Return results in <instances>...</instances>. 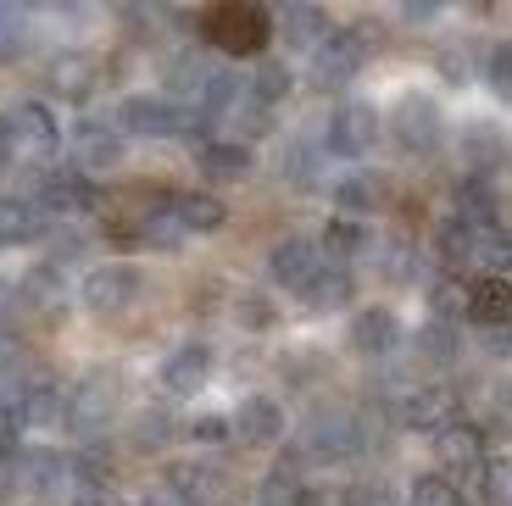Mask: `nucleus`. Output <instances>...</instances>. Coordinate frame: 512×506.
<instances>
[{"label":"nucleus","instance_id":"30","mask_svg":"<svg viewBox=\"0 0 512 506\" xmlns=\"http://www.w3.org/2000/svg\"><path fill=\"white\" fill-rule=\"evenodd\" d=\"M368 256L379 262V279L384 284H418L423 279V251L412 240H379Z\"/></svg>","mask_w":512,"mask_h":506},{"label":"nucleus","instance_id":"36","mask_svg":"<svg viewBox=\"0 0 512 506\" xmlns=\"http://www.w3.org/2000/svg\"><path fill=\"white\" fill-rule=\"evenodd\" d=\"M106 412H112V384L106 379H84L73 395H67V418H73L78 429H101Z\"/></svg>","mask_w":512,"mask_h":506},{"label":"nucleus","instance_id":"23","mask_svg":"<svg viewBox=\"0 0 512 506\" xmlns=\"http://www.w3.org/2000/svg\"><path fill=\"white\" fill-rule=\"evenodd\" d=\"M451 212H457L462 223H474V228H496V223H501V190H496V178H485V173L457 178Z\"/></svg>","mask_w":512,"mask_h":506},{"label":"nucleus","instance_id":"16","mask_svg":"<svg viewBox=\"0 0 512 506\" xmlns=\"http://www.w3.org/2000/svg\"><path fill=\"white\" fill-rule=\"evenodd\" d=\"M346 340L357 356H368V362H384V356L401 345V317L390 312V306H357L346 323Z\"/></svg>","mask_w":512,"mask_h":506},{"label":"nucleus","instance_id":"38","mask_svg":"<svg viewBox=\"0 0 512 506\" xmlns=\"http://www.w3.org/2000/svg\"><path fill=\"white\" fill-rule=\"evenodd\" d=\"M474 73L496 89L501 101H512V39H490V45H479Z\"/></svg>","mask_w":512,"mask_h":506},{"label":"nucleus","instance_id":"11","mask_svg":"<svg viewBox=\"0 0 512 506\" xmlns=\"http://www.w3.org/2000/svg\"><path fill=\"white\" fill-rule=\"evenodd\" d=\"M6 123H12L17 156L45 162V156L62 151V117H56L45 101H17V112H6Z\"/></svg>","mask_w":512,"mask_h":506},{"label":"nucleus","instance_id":"51","mask_svg":"<svg viewBox=\"0 0 512 506\" xmlns=\"http://www.w3.org/2000/svg\"><path fill=\"white\" fill-rule=\"evenodd\" d=\"M17 156V140H12V123H6V117H0V167L12 162Z\"/></svg>","mask_w":512,"mask_h":506},{"label":"nucleus","instance_id":"33","mask_svg":"<svg viewBox=\"0 0 512 506\" xmlns=\"http://www.w3.org/2000/svg\"><path fill=\"white\" fill-rule=\"evenodd\" d=\"M412 351H418L423 362H435V367H451L462 356V329L446 323V317H429V323L412 334Z\"/></svg>","mask_w":512,"mask_h":506},{"label":"nucleus","instance_id":"6","mask_svg":"<svg viewBox=\"0 0 512 506\" xmlns=\"http://www.w3.org/2000/svg\"><path fill=\"white\" fill-rule=\"evenodd\" d=\"M329 267H334L329 251H323L318 240H307V234H290V240H279L268 251V279L279 284V290H290L295 301H301V295H307Z\"/></svg>","mask_w":512,"mask_h":506},{"label":"nucleus","instance_id":"52","mask_svg":"<svg viewBox=\"0 0 512 506\" xmlns=\"http://www.w3.org/2000/svg\"><path fill=\"white\" fill-rule=\"evenodd\" d=\"M12 306H17V301H12V290H0V329L12 323Z\"/></svg>","mask_w":512,"mask_h":506},{"label":"nucleus","instance_id":"15","mask_svg":"<svg viewBox=\"0 0 512 506\" xmlns=\"http://www.w3.org/2000/svg\"><path fill=\"white\" fill-rule=\"evenodd\" d=\"M396 423L401 429L440 434L446 423H457V401H451V390H440V384H412V390L396 395Z\"/></svg>","mask_w":512,"mask_h":506},{"label":"nucleus","instance_id":"31","mask_svg":"<svg viewBox=\"0 0 512 506\" xmlns=\"http://www.w3.org/2000/svg\"><path fill=\"white\" fill-rule=\"evenodd\" d=\"M435 256L446 273H462V267H474V223H462L457 212L440 217L435 223Z\"/></svg>","mask_w":512,"mask_h":506},{"label":"nucleus","instance_id":"21","mask_svg":"<svg viewBox=\"0 0 512 506\" xmlns=\"http://www.w3.org/2000/svg\"><path fill=\"white\" fill-rule=\"evenodd\" d=\"M195 173L206 184H240V178L256 173V156L251 145H234V140H201L195 145Z\"/></svg>","mask_w":512,"mask_h":506},{"label":"nucleus","instance_id":"42","mask_svg":"<svg viewBox=\"0 0 512 506\" xmlns=\"http://www.w3.org/2000/svg\"><path fill=\"white\" fill-rule=\"evenodd\" d=\"M23 295H28V301H39V306H56V301H62V273H56V262H39V267H28Z\"/></svg>","mask_w":512,"mask_h":506},{"label":"nucleus","instance_id":"14","mask_svg":"<svg viewBox=\"0 0 512 506\" xmlns=\"http://www.w3.org/2000/svg\"><path fill=\"white\" fill-rule=\"evenodd\" d=\"M457 145H462V162H468V173L496 178V173H507V167H512V134H507L501 123L474 117V123H462Z\"/></svg>","mask_w":512,"mask_h":506},{"label":"nucleus","instance_id":"49","mask_svg":"<svg viewBox=\"0 0 512 506\" xmlns=\"http://www.w3.org/2000/svg\"><path fill=\"white\" fill-rule=\"evenodd\" d=\"M485 351L501 356V362H512V323H507V329H490L485 334Z\"/></svg>","mask_w":512,"mask_h":506},{"label":"nucleus","instance_id":"18","mask_svg":"<svg viewBox=\"0 0 512 506\" xmlns=\"http://www.w3.org/2000/svg\"><path fill=\"white\" fill-rule=\"evenodd\" d=\"M156 379H162L167 395H195V390H206V379H212V345H201V340L173 345V351L162 356V367H156Z\"/></svg>","mask_w":512,"mask_h":506},{"label":"nucleus","instance_id":"22","mask_svg":"<svg viewBox=\"0 0 512 506\" xmlns=\"http://www.w3.org/2000/svg\"><path fill=\"white\" fill-rule=\"evenodd\" d=\"M273 34H279L290 51H307V56H312L323 39L334 34V17L323 12V6H307V0H301V6H284V12H273Z\"/></svg>","mask_w":512,"mask_h":506},{"label":"nucleus","instance_id":"12","mask_svg":"<svg viewBox=\"0 0 512 506\" xmlns=\"http://www.w3.org/2000/svg\"><path fill=\"white\" fill-rule=\"evenodd\" d=\"M73 156H78V173L84 178H101V173H117L128 156V140L117 134V123H95V117H84V123L73 128Z\"/></svg>","mask_w":512,"mask_h":506},{"label":"nucleus","instance_id":"37","mask_svg":"<svg viewBox=\"0 0 512 506\" xmlns=\"http://www.w3.org/2000/svg\"><path fill=\"white\" fill-rule=\"evenodd\" d=\"M290 89H295V73H290V62H284V56H262V62H256V73H251V95H256L262 106L290 101Z\"/></svg>","mask_w":512,"mask_h":506},{"label":"nucleus","instance_id":"19","mask_svg":"<svg viewBox=\"0 0 512 506\" xmlns=\"http://www.w3.org/2000/svg\"><path fill=\"white\" fill-rule=\"evenodd\" d=\"M462 317L479 329H507L512 323V279H468L462 284Z\"/></svg>","mask_w":512,"mask_h":506},{"label":"nucleus","instance_id":"1","mask_svg":"<svg viewBox=\"0 0 512 506\" xmlns=\"http://www.w3.org/2000/svg\"><path fill=\"white\" fill-rule=\"evenodd\" d=\"M201 39L223 56H268L273 45V12L251 6V0H223V6H206L195 17Z\"/></svg>","mask_w":512,"mask_h":506},{"label":"nucleus","instance_id":"32","mask_svg":"<svg viewBox=\"0 0 512 506\" xmlns=\"http://www.w3.org/2000/svg\"><path fill=\"white\" fill-rule=\"evenodd\" d=\"M318 245L329 251V262L351 267L362 251H373V234H368V223H357V217H329V228H323Z\"/></svg>","mask_w":512,"mask_h":506},{"label":"nucleus","instance_id":"43","mask_svg":"<svg viewBox=\"0 0 512 506\" xmlns=\"http://www.w3.org/2000/svg\"><path fill=\"white\" fill-rule=\"evenodd\" d=\"M162 440H173V418H167V412H140V418H134V445H140V451H156Z\"/></svg>","mask_w":512,"mask_h":506},{"label":"nucleus","instance_id":"7","mask_svg":"<svg viewBox=\"0 0 512 506\" xmlns=\"http://www.w3.org/2000/svg\"><path fill=\"white\" fill-rule=\"evenodd\" d=\"M368 56H373V45H368L362 28H334L318 51H312V84H318V89L357 84V73L368 67Z\"/></svg>","mask_w":512,"mask_h":506},{"label":"nucleus","instance_id":"20","mask_svg":"<svg viewBox=\"0 0 512 506\" xmlns=\"http://www.w3.org/2000/svg\"><path fill=\"white\" fill-rule=\"evenodd\" d=\"M167 484L184 495V506H234V479L212 462H184V468H173Z\"/></svg>","mask_w":512,"mask_h":506},{"label":"nucleus","instance_id":"27","mask_svg":"<svg viewBox=\"0 0 512 506\" xmlns=\"http://www.w3.org/2000/svg\"><path fill=\"white\" fill-rule=\"evenodd\" d=\"M323 162H329L323 140H290V145H284L279 173H284L290 190H318V184H323Z\"/></svg>","mask_w":512,"mask_h":506},{"label":"nucleus","instance_id":"10","mask_svg":"<svg viewBox=\"0 0 512 506\" xmlns=\"http://www.w3.org/2000/svg\"><path fill=\"white\" fill-rule=\"evenodd\" d=\"M34 206L45 217H84V212H95V206H101V190H95V178H84L78 173V167H62V173H45L34 184Z\"/></svg>","mask_w":512,"mask_h":506},{"label":"nucleus","instance_id":"8","mask_svg":"<svg viewBox=\"0 0 512 506\" xmlns=\"http://www.w3.org/2000/svg\"><path fill=\"white\" fill-rule=\"evenodd\" d=\"M334 217H357V223H368L373 212H384V206L396 201V178L384 173V167H346V173L334 178Z\"/></svg>","mask_w":512,"mask_h":506},{"label":"nucleus","instance_id":"44","mask_svg":"<svg viewBox=\"0 0 512 506\" xmlns=\"http://www.w3.org/2000/svg\"><path fill=\"white\" fill-rule=\"evenodd\" d=\"M17 440H23V418H17V406L0 395V462H17Z\"/></svg>","mask_w":512,"mask_h":506},{"label":"nucleus","instance_id":"4","mask_svg":"<svg viewBox=\"0 0 512 506\" xmlns=\"http://www.w3.org/2000/svg\"><path fill=\"white\" fill-rule=\"evenodd\" d=\"M357 451H362V423L351 418V412H312V418L301 423V434H295V456H301V462L334 468V462H351Z\"/></svg>","mask_w":512,"mask_h":506},{"label":"nucleus","instance_id":"3","mask_svg":"<svg viewBox=\"0 0 512 506\" xmlns=\"http://www.w3.org/2000/svg\"><path fill=\"white\" fill-rule=\"evenodd\" d=\"M390 140H396L407 156H435L440 140H446V112H440L435 95L407 89V95L390 106Z\"/></svg>","mask_w":512,"mask_h":506},{"label":"nucleus","instance_id":"26","mask_svg":"<svg viewBox=\"0 0 512 506\" xmlns=\"http://www.w3.org/2000/svg\"><path fill=\"white\" fill-rule=\"evenodd\" d=\"M45 78H51V89L62 95V101H90L95 84H101V67H95V56H84V51H62Z\"/></svg>","mask_w":512,"mask_h":506},{"label":"nucleus","instance_id":"13","mask_svg":"<svg viewBox=\"0 0 512 506\" xmlns=\"http://www.w3.org/2000/svg\"><path fill=\"white\" fill-rule=\"evenodd\" d=\"M284 406L273 401V395H245L240 406L229 412V434L240 445H251V451H268V445H279L284 440Z\"/></svg>","mask_w":512,"mask_h":506},{"label":"nucleus","instance_id":"34","mask_svg":"<svg viewBox=\"0 0 512 506\" xmlns=\"http://www.w3.org/2000/svg\"><path fill=\"white\" fill-rule=\"evenodd\" d=\"M301 468H307V462H301V456L290 451V456L279 462V468H273L268 479H262L256 501H262V506H301V490H307V473H301Z\"/></svg>","mask_w":512,"mask_h":506},{"label":"nucleus","instance_id":"28","mask_svg":"<svg viewBox=\"0 0 512 506\" xmlns=\"http://www.w3.org/2000/svg\"><path fill=\"white\" fill-rule=\"evenodd\" d=\"M51 228V217L39 212L34 201H17V195H0V245H34L39 234Z\"/></svg>","mask_w":512,"mask_h":506},{"label":"nucleus","instance_id":"48","mask_svg":"<svg viewBox=\"0 0 512 506\" xmlns=\"http://www.w3.org/2000/svg\"><path fill=\"white\" fill-rule=\"evenodd\" d=\"M229 434V418H195L190 423V440H223Z\"/></svg>","mask_w":512,"mask_h":506},{"label":"nucleus","instance_id":"17","mask_svg":"<svg viewBox=\"0 0 512 506\" xmlns=\"http://www.w3.org/2000/svg\"><path fill=\"white\" fill-rule=\"evenodd\" d=\"M435 451H440V473H446V479H457V473H474V479H479V468L490 462L485 429H479V423H468V418L446 423V429L435 434Z\"/></svg>","mask_w":512,"mask_h":506},{"label":"nucleus","instance_id":"41","mask_svg":"<svg viewBox=\"0 0 512 506\" xmlns=\"http://www.w3.org/2000/svg\"><path fill=\"white\" fill-rule=\"evenodd\" d=\"M234 323H240V329H251V334H262V329H273V323H279V306H273L262 290H245L240 301H234Z\"/></svg>","mask_w":512,"mask_h":506},{"label":"nucleus","instance_id":"29","mask_svg":"<svg viewBox=\"0 0 512 506\" xmlns=\"http://www.w3.org/2000/svg\"><path fill=\"white\" fill-rule=\"evenodd\" d=\"M474 267L479 279H512V228H474Z\"/></svg>","mask_w":512,"mask_h":506},{"label":"nucleus","instance_id":"9","mask_svg":"<svg viewBox=\"0 0 512 506\" xmlns=\"http://www.w3.org/2000/svg\"><path fill=\"white\" fill-rule=\"evenodd\" d=\"M140 290H145V279H140V267H134V262H101V267H90V273H84L78 301L90 306V312L112 317V312H128Z\"/></svg>","mask_w":512,"mask_h":506},{"label":"nucleus","instance_id":"50","mask_svg":"<svg viewBox=\"0 0 512 506\" xmlns=\"http://www.w3.org/2000/svg\"><path fill=\"white\" fill-rule=\"evenodd\" d=\"M140 506H184V495L173 490V484H156V490L140 495Z\"/></svg>","mask_w":512,"mask_h":506},{"label":"nucleus","instance_id":"46","mask_svg":"<svg viewBox=\"0 0 512 506\" xmlns=\"http://www.w3.org/2000/svg\"><path fill=\"white\" fill-rule=\"evenodd\" d=\"M301 506H351V490H340V484H307Z\"/></svg>","mask_w":512,"mask_h":506},{"label":"nucleus","instance_id":"35","mask_svg":"<svg viewBox=\"0 0 512 506\" xmlns=\"http://www.w3.org/2000/svg\"><path fill=\"white\" fill-rule=\"evenodd\" d=\"M351 301H357V273L340 267V262H334L329 273L301 295V306H312V312H340V306H351Z\"/></svg>","mask_w":512,"mask_h":506},{"label":"nucleus","instance_id":"2","mask_svg":"<svg viewBox=\"0 0 512 506\" xmlns=\"http://www.w3.org/2000/svg\"><path fill=\"white\" fill-rule=\"evenodd\" d=\"M112 123L123 140H179L184 128L201 123V117L190 106H179L173 95H128V101H117Z\"/></svg>","mask_w":512,"mask_h":506},{"label":"nucleus","instance_id":"47","mask_svg":"<svg viewBox=\"0 0 512 506\" xmlns=\"http://www.w3.org/2000/svg\"><path fill=\"white\" fill-rule=\"evenodd\" d=\"M490 418H496L501 429H512V379L490 384Z\"/></svg>","mask_w":512,"mask_h":506},{"label":"nucleus","instance_id":"45","mask_svg":"<svg viewBox=\"0 0 512 506\" xmlns=\"http://www.w3.org/2000/svg\"><path fill=\"white\" fill-rule=\"evenodd\" d=\"M435 67H440V78H451V84H468V78H474V62H468V51H462V45H440Z\"/></svg>","mask_w":512,"mask_h":506},{"label":"nucleus","instance_id":"40","mask_svg":"<svg viewBox=\"0 0 512 506\" xmlns=\"http://www.w3.org/2000/svg\"><path fill=\"white\" fill-rule=\"evenodd\" d=\"M412 506H462V490H457V479H446V473H418L412 479V495H407Z\"/></svg>","mask_w":512,"mask_h":506},{"label":"nucleus","instance_id":"5","mask_svg":"<svg viewBox=\"0 0 512 506\" xmlns=\"http://www.w3.org/2000/svg\"><path fill=\"white\" fill-rule=\"evenodd\" d=\"M379 140H384V117L373 101H340L323 123V151L346 156V162H362Z\"/></svg>","mask_w":512,"mask_h":506},{"label":"nucleus","instance_id":"25","mask_svg":"<svg viewBox=\"0 0 512 506\" xmlns=\"http://www.w3.org/2000/svg\"><path fill=\"white\" fill-rule=\"evenodd\" d=\"M173 217H179L184 234H218L229 223V206L212 190H173Z\"/></svg>","mask_w":512,"mask_h":506},{"label":"nucleus","instance_id":"24","mask_svg":"<svg viewBox=\"0 0 512 506\" xmlns=\"http://www.w3.org/2000/svg\"><path fill=\"white\" fill-rule=\"evenodd\" d=\"M17 473L34 495H67L73 490V456L62 451H17Z\"/></svg>","mask_w":512,"mask_h":506},{"label":"nucleus","instance_id":"39","mask_svg":"<svg viewBox=\"0 0 512 506\" xmlns=\"http://www.w3.org/2000/svg\"><path fill=\"white\" fill-rule=\"evenodd\" d=\"M479 506H512V456H490L479 468Z\"/></svg>","mask_w":512,"mask_h":506}]
</instances>
